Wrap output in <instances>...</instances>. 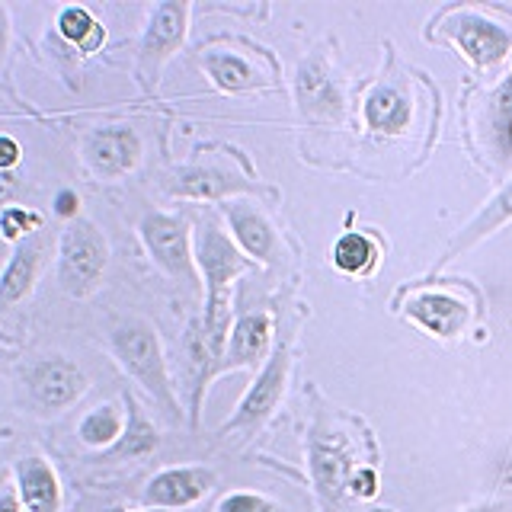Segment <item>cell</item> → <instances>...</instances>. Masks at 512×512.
I'll list each match as a JSON object with an SVG mask.
<instances>
[{"instance_id":"cell-1","label":"cell","mask_w":512,"mask_h":512,"mask_svg":"<svg viewBox=\"0 0 512 512\" xmlns=\"http://www.w3.org/2000/svg\"><path fill=\"white\" fill-rule=\"evenodd\" d=\"M256 263L240 250L228 231H221V224L205 218L196 228V269L199 282L205 288V311H202V340L208 352L221 365L224 343L231 333V304H234V282L247 276Z\"/></svg>"},{"instance_id":"cell-2","label":"cell","mask_w":512,"mask_h":512,"mask_svg":"<svg viewBox=\"0 0 512 512\" xmlns=\"http://www.w3.org/2000/svg\"><path fill=\"white\" fill-rule=\"evenodd\" d=\"M109 352H112V359L119 362L122 372L132 378L173 423L183 420L180 400H176V391H173L167 352L151 320H141V317L119 320L109 333Z\"/></svg>"},{"instance_id":"cell-3","label":"cell","mask_w":512,"mask_h":512,"mask_svg":"<svg viewBox=\"0 0 512 512\" xmlns=\"http://www.w3.org/2000/svg\"><path fill=\"white\" fill-rule=\"evenodd\" d=\"M109 269V240L90 218L64 224L55 253L58 288L68 298H90L103 285Z\"/></svg>"},{"instance_id":"cell-4","label":"cell","mask_w":512,"mask_h":512,"mask_svg":"<svg viewBox=\"0 0 512 512\" xmlns=\"http://www.w3.org/2000/svg\"><path fill=\"white\" fill-rule=\"evenodd\" d=\"M292 349L288 343H276L269 352V359L263 362V368L256 372L253 384L244 391V397L237 400L234 413L228 420L221 423L218 436H240V439H250L253 432H260L272 413L279 410L282 397L288 391V378H292Z\"/></svg>"},{"instance_id":"cell-5","label":"cell","mask_w":512,"mask_h":512,"mask_svg":"<svg viewBox=\"0 0 512 512\" xmlns=\"http://www.w3.org/2000/svg\"><path fill=\"white\" fill-rule=\"evenodd\" d=\"M138 237L148 250L151 263L173 282L196 285V234L186 215L176 212H148L138 221Z\"/></svg>"},{"instance_id":"cell-6","label":"cell","mask_w":512,"mask_h":512,"mask_svg":"<svg viewBox=\"0 0 512 512\" xmlns=\"http://www.w3.org/2000/svg\"><path fill=\"white\" fill-rule=\"evenodd\" d=\"M352 471H356V464H352L349 439L340 429L317 420L308 432V474L320 500V509L343 512Z\"/></svg>"},{"instance_id":"cell-7","label":"cell","mask_w":512,"mask_h":512,"mask_svg":"<svg viewBox=\"0 0 512 512\" xmlns=\"http://www.w3.org/2000/svg\"><path fill=\"white\" fill-rule=\"evenodd\" d=\"M189 13L192 7L186 0H160V4L151 7L138 42V77L148 90L157 87L164 64L183 48L189 32Z\"/></svg>"},{"instance_id":"cell-8","label":"cell","mask_w":512,"mask_h":512,"mask_svg":"<svg viewBox=\"0 0 512 512\" xmlns=\"http://www.w3.org/2000/svg\"><path fill=\"white\" fill-rule=\"evenodd\" d=\"M144 157V141L132 125H100L80 144V160L96 180H122L135 173Z\"/></svg>"},{"instance_id":"cell-9","label":"cell","mask_w":512,"mask_h":512,"mask_svg":"<svg viewBox=\"0 0 512 512\" xmlns=\"http://www.w3.org/2000/svg\"><path fill=\"white\" fill-rule=\"evenodd\" d=\"M26 388L39 413H64L90 391V378L68 356H45L26 372Z\"/></svg>"},{"instance_id":"cell-10","label":"cell","mask_w":512,"mask_h":512,"mask_svg":"<svg viewBox=\"0 0 512 512\" xmlns=\"http://www.w3.org/2000/svg\"><path fill=\"white\" fill-rule=\"evenodd\" d=\"M218 487V474L205 464H173V468L157 471L148 487L141 493L144 509H160V512H173V509H189L202 503L208 493Z\"/></svg>"},{"instance_id":"cell-11","label":"cell","mask_w":512,"mask_h":512,"mask_svg":"<svg viewBox=\"0 0 512 512\" xmlns=\"http://www.w3.org/2000/svg\"><path fill=\"white\" fill-rule=\"evenodd\" d=\"M442 32L461 48L464 58L477 64V68H493V64H500L512 48L509 32L500 23H493L484 13H474V10H455L442 23Z\"/></svg>"},{"instance_id":"cell-12","label":"cell","mask_w":512,"mask_h":512,"mask_svg":"<svg viewBox=\"0 0 512 512\" xmlns=\"http://www.w3.org/2000/svg\"><path fill=\"white\" fill-rule=\"evenodd\" d=\"M295 103L308 119H343V90L336 84L324 55H308L295 71Z\"/></svg>"},{"instance_id":"cell-13","label":"cell","mask_w":512,"mask_h":512,"mask_svg":"<svg viewBox=\"0 0 512 512\" xmlns=\"http://www.w3.org/2000/svg\"><path fill=\"white\" fill-rule=\"evenodd\" d=\"M167 192L173 199L189 202H228L240 192H260L253 180H244L240 173L221 167H176L167 176Z\"/></svg>"},{"instance_id":"cell-14","label":"cell","mask_w":512,"mask_h":512,"mask_svg":"<svg viewBox=\"0 0 512 512\" xmlns=\"http://www.w3.org/2000/svg\"><path fill=\"white\" fill-rule=\"evenodd\" d=\"M269 352H272V317L266 311L240 314L231 324L228 343H224L218 375H231L240 372V368H263Z\"/></svg>"},{"instance_id":"cell-15","label":"cell","mask_w":512,"mask_h":512,"mask_svg":"<svg viewBox=\"0 0 512 512\" xmlns=\"http://www.w3.org/2000/svg\"><path fill=\"white\" fill-rule=\"evenodd\" d=\"M221 215L228 221V234L234 244L244 250L253 263L269 266L279 253V234L272 221L256 208L250 199H228L221 202Z\"/></svg>"},{"instance_id":"cell-16","label":"cell","mask_w":512,"mask_h":512,"mask_svg":"<svg viewBox=\"0 0 512 512\" xmlns=\"http://www.w3.org/2000/svg\"><path fill=\"white\" fill-rule=\"evenodd\" d=\"M48 263V240L45 234H32L13 247L7 256L4 269H0V308H10V304L26 301L45 272Z\"/></svg>"},{"instance_id":"cell-17","label":"cell","mask_w":512,"mask_h":512,"mask_svg":"<svg viewBox=\"0 0 512 512\" xmlns=\"http://www.w3.org/2000/svg\"><path fill=\"white\" fill-rule=\"evenodd\" d=\"M404 314L439 340H452L471 324V308L448 292H416L404 301Z\"/></svg>"},{"instance_id":"cell-18","label":"cell","mask_w":512,"mask_h":512,"mask_svg":"<svg viewBox=\"0 0 512 512\" xmlns=\"http://www.w3.org/2000/svg\"><path fill=\"white\" fill-rule=\"evenodd\" d=\"M16 493L29 512H61L64 506V487L55 471V464L42 455H26L13 468Z\"/></svg>"},{"instance_id":"cell-19","label":"cell","mask_w":512,"mask_h":512,"mask_svg":"<svg viewBox=\"0 0 512 512\" xmlns=\"http://www.w3.org/2000/svg\"><path fill=\"white\" fill-rule=\"evenodd\" d=\"M122 407H125V432L103 458H109V461H135V458L154 455L157 445H160V432H157L154 420L138 407L135 394H128V391L122 394Z\"/></svg>"},{"instance_id":"cell-20","label":"cell","mask_w":512,"mask_h":512,"mask_svg":"<svg viewBox=\"0 0 512 512\" xmlns=\"http://www.w3.org/2000/svg\"><path fill=\"white\" fill-rule=\"evenodd\" d=\"M362 116H365V125L372 128V132H378V135H400L410 125V119H413V103H410V96L400 87L381 84V87H375L372 93L365 96Z\"/></svg>"},{"instance_id":"cell-21","label":"cell","mask_w":512,"mask_h":512,"mask_svg":"<svg viewBox=\"0 0 512 512\" xmlns=\"http://www.w3.org/2000/svg\"><path fill=\"white\" fill-rule=\"evenodd\" d=\"M506 221H512V180L496 192V196L480 208V212L464 224V228L458 231V237L448 244V250H445V256H442V263L445 260H455L458 253H464L468 247H474V244H480L484 237H490L493 231H500Z\"/></svg>"},{"instance_id":"cell-22","label":"cell","mask_w":512,"mask_h":512,"mask_svg":"<svg viewBox=\"0 0 512 512\" xmlns=\"http://www.w3.org/2000/svg\"><path fill=\"white\" fill-rule=\"evenodd\" d=\"M202 71L212 80V87L221 93H250L266 84L247 58H240L234 52H221V48L202 55Z\"/></svg>"},{"instance_id":"cell-23","label":"cell","mask_w":512,"mask_h":512,"mask_svg":"<svg viewBox=\"0 0 512 512\" xmlns=\"http://www.w3.org/2000/svg\"><path fill=\"white\" fill-rule=\"evenodd\" d=\"M484 135L493 157L506 164L512 157V77L490 93L484 109Z\"/></svg>"},{"instance_id":"cell-24","label":"cell","mask_w":512,"mask_h":512,"mask_svg":"<svg viewBox=\"0 0 512 512\" xmlns=\"http://www.w3.org/2000/svg\"><path fill=\"white\" fill-rule=\"evenodd\" d=\"M55 26H58V36L68 45H74L80 55H96L106 45V26L96 20L87 7H77V4L61 7Z\"/></svg>"},{"instance_id":"cell-25","label":"cell","mask_w":512,"mask_h":512,"mask_svg":"<svg viewBox=\"0 0 512 512\" xmlns=\"http://www.w3.org/2000/svg\"><path fill=\"white\" fill-rule=\"evenodd\" d=\"M125 432V407L119 404H100L93 407L84 420L77 423V439L93 452H109Z\"/></svg>"},{"instance_id":"cell-26","label":"cell","mask_w":512,"mask_h":512,"mask_svg":"<svg viewBox=\"0 0 512 512\" xmlns=\"http://www.w3.org/2000/svg\"><path fill=\"white\" fill-rule=\"evenodd\" d=\"M375 263H378V247L372 244V237H365L359 231H349L333 244V266L346 272V276H368Z\"/></svg>"},{"instance_id":"cell-27","label":"cell","mask_w":512,"mask_h":512,"mask_svg":"<svg viewBox=\"0 0 512 512\" xmlns=\"http://www.w3.org/2000/svg\"><path fill=\"white\" fill-rule=\"evenodd\" d=\"M42 231V215L32 212V208H23V205H7L4 212H0V237L10 240L16 247L20 240L32 237Z\"/></svg>"},{"instance_id":"cell-28","label":"cell","mask_w":512,"mask_h":512,"mask_svg":"<svg viewBox=\"0 0 512 512\" xmlns=\"http://www.w3.org/2000/svg\"><path fill=\"white\" fill-rule=\"evenodd\" d=\"M215 512H285V506L256 490H231L218 500Z\"/></svg>"},{"instance_id":"cell-29","label":"cell","mask_w":512,"mask_h":512,"mask_svg":"<svg viewBox=\"0 0 512 512\" xmlns=\"http://www.w3.org/2000/svg\"><path fill=\"white\" fill-rule=\"evenodd\" d=\"M375 493H378V471L356 464V471L349 477V496L352 500H372Z\"/></svg>"},{"instance_id":"cell-30","label":"cell","mask_w":512,"mask_h":512,"mask_svg":"<svg viewBox=\"0 0 512 512\" xmlns=\"http://www.w3.org/2000/svg\"><path fill=\"white\" fill-rule=\"evenodd\" d=\"M52 205H55V215L64 218V221H77L80 218V196L74 189H61Z\"/></svg>"},{"instance_id":"cell-31","label":"cell","mask_w":512,"mask_h":512,"mask_svg":"<svg viewBox=\"0 0 512 512\" xmlns=\"http://www.w3.org/2000/svg\"><path fill=\"white\" fill-rule=\"evenodd\" d=\"M23 160V148L13 135H0V173H10Z\"/></svg>"},{"instance_id":"cell-32","label":"cell","mask_w":512,"mask_h":512,"mask_svg":"<svg viewBox=\"0 0 512 512\" xmlns=\"http://www.w3.org/2000/svg\"><path fill=\"white\" fill-rule=\"evenodd\" d=\"M0 512H29L20 500V493H16V487L0 490Z\"/></svg>"},{"instance_id":"cell-33","label":"cell","mask_w":512,"mask_h":512,"mask_svg":"<svg viewBox=\"0 0 512 512\" xmlns=\"http://www.w3.org/2000/svg\"><path fill=\"white\" fill-rule=\"evenodd\" d=\"M7 45H10V13L4 4H0V61L7 55Z\"/></svg>"},{"instance_id":"cell-34","label":"cell","mask_w":512,"mask_h":512,"mask_svg":"<svg viewBox=\"0 0 512 512\" xmlns=\"http://www.w3.org/2000/svg\"><path fill=\"white\" fill-rule=\"evenodd\" d=\"M464 512H509V509L496 506V503H480V506H471V509H464Z\"/></svg>"},{"instance_id":"cell-35","label":"cell","mask_w":512,"mask_h":512,"mask_svg":"<svg viewBox=\"0 0 512 512\" xmlns=\"http://www.w3.org/2000/svg\"><path fill=\"white\" fill-rule=\"evenodd\" d=\"M106 512H132V509H106ZM138 512H160V509H138Z\"/></svg>"},{"instance_id":"cell-36","label":"cell","mask_w":512,"mask_h":512,"mask_svg":"<svg viewBox=\"0 0 512 512\" xmlns=\"http://www.w3.org/2000/svg\"><path fill=\"white\" fill-rule=\"evenodd\" d=\"M4 487H7V471L0 468V490H4Z\"/></svg>"},{"instance_id":"cell-37","label":"cell","mask_w":512,"mask_h":512,"mask_svg":"<svg viewBox=\"0 0 512 512\" xmlns=\"http://www.w3.org/2000/svg\"><path fill=\"white\" fill-rule=\"evenodd\" d=\"M0 260H4V256H0Z\"/></svg>"}]
</instances>
